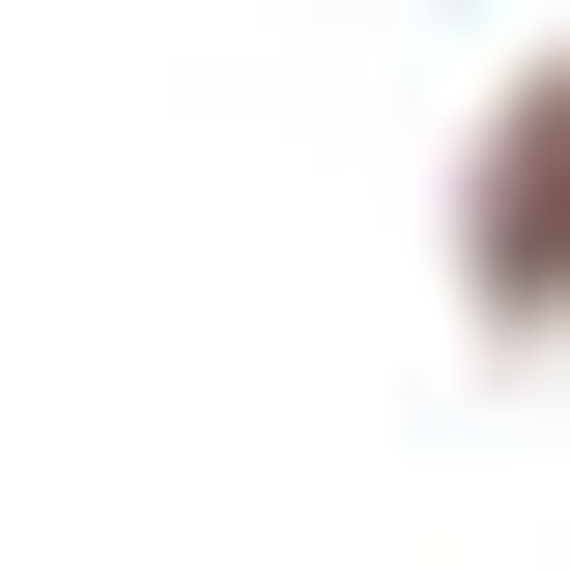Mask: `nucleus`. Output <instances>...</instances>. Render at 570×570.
Segmentation results:
<instances>
[{"label":"nucleus","instance_id":"f257e3e1","mask_svg":"<svg viewBox=\"0 0 570 570\" xmlns=\"http://www.w3.org/2000/svg\"><path fill=\"white\" fill-rule=\"evenodd\" d=\"M456 314L485 343H570V58H513L485 142H456Z\"/></svg>","mask_w":570,"mask_h":570}]
</instances>
